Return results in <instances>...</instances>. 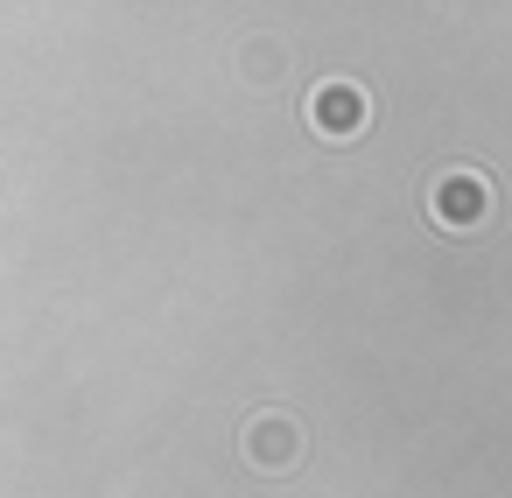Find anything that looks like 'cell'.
<instances>
[{
	"label": "cell",
	"mask_w": 512,
	"mask_h": 498,
	"mask_svg": "<svg viewBox=\"0 0 512 498\" xmlns=\"http://www.w3.org/2000/svg\"><path fill=\"white\" fill-rule=\"evenodd\" d=\"M239 456H246L260 477H288V470H302V456H309V428H302L288 407H253V414L239 421Z\"/></svg>",
	"instance_id": "1"
},
{
	"label": "cell",
	"mask_w": 512,
	"mask_h": 498,
	"mask_svg": "<svg viewBox=\"0 0 512 498\" xmlns=\"http://www.w3.org/2000/svg\"><path fill=\"white\" fill-rule=\"evenodd\" d=\"M428 218H435L442 232H477V225H491V183H484L477 169H449V176H435V190H428Z\"/></svg>",
	"instance_id": "2"
},
{
	"label": "cell",
	"mask_w": 512,
	"mask_h": 498,
	"mask_svg": "<svg viewBox=\"0 0 512 498\" xmlns=\"http://www.w3.org/2000/svg\"><path fill=\"white\" fill-rule=\"evenodd\" d=\"M365 120H372L365 85H351V78H323V85L309 92V127H316L323 141H358Z\"/></svg>",
	"instance_id": "3"
},
{
	"label": "cell",
	"mask_w": 512,
	"mask_h": 498,
	"mask_svg": "<svg viewBox=\"0 0 512 498\" xmlns=\"http://www.w3.org/2000/svg\"><path fill=\"white\" fill-rule=\"evenodd\" d=\"M274 64H281L274 43H253V50H246V78H253V85H274Z\"/></svg>",
	"instance_id": "4"
}]
</instances>
